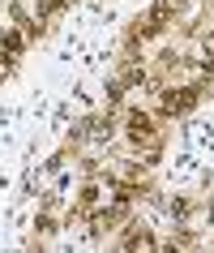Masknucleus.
Wrapping results in <instances>:
<instances>
[{"mask_svg":"<svg viewBox=\"0 0 214 253\" xmlns=\"http://www.w3.org/2000/svg\"><path fill=\"white\" fill-rule=\"evenodd\" d=\"M193 99H197V90H172L167 99H163V112H167V116H176V112H188V107H193Z\"/></svg>","mask_w":214,"mask_h":253,"instance_id":"nucleus-1","label":"nucleus"},{"mask_svg":"<svg viewBox=\"0 0 214 253\" xmlns=\"http://www.w3.org/2000/svg\"><path fill=\"white\" fill-rule=\"evenodd\" d=\"M17 52H22V39L17 35H0V60H13Z\"/></svg>","mask_w":214,"mask_h":253,"instance_id":"nucleus-2","label":"nucleus"},{"mask_svg":"<svg viewBox=\"0 0 214 253\" xmlns=\"http://www.w3.org/2000/svg\"><path fill=\"white\" fill-rule=\"evenodd\" d=\"M146 133H150V120L146 116H133V120H129V137H133V142H142Z\"/></svg>","mask_w":214,"mask_h":253,"instance_id":"nucleus-3","label":"nucleus"}]
</instances>
